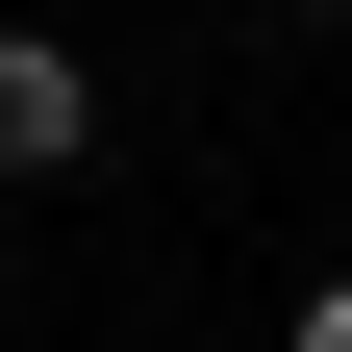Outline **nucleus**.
Here are the masks:
<instances>
[{
    "mask_svg": "<svg viewBox=\"0 0 352 352\" xmlns=\"http://www.w3.org/2000/svg\"><path fill=\"white\" fill-rule=\"evenodd\" d=\"M277 352H352V277H302V327H277Z\"/></svg>",
    "mask_w": 352,
    "mask_h": 352,
    "instance_id": "f03ea898",
    "label": "nucleus"
},
{
    "mask_svg": "<svg viewBox=\"0 0 352 352\" xmlns=\"http://www.w3.org/2000/svg\"><path fill=\"white\" fill-rule=\"evenodd\" d=\"M76 151H101V51L51 0H0V176H76Z\"/></svg>",
    "mask_w": 352,
    "mask_h": 352,
    "instance_id": "f257e3e1",
    "label": "nucleus"
}]
</instances>
